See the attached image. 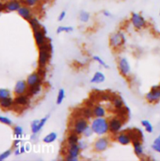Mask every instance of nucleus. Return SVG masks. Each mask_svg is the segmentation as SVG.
Here are the masks:
<instances>
[{"label":"nucleus","mask_w":160,"mask_h":161,"mask_svg":"<svg viewBox=\"0 0 160 161\" xmlns=\"http://www.w3.org/2000/svg\"><path fill=\"white\" fill-rule=\"evenodd\" d=\"M5 10V3L0 1V12Z\"/></svg>","instance_id":"obj_49"},{"label":"nucleus","mask_w":160,"mask_h":161,"mask_svg":"<svg viewBox=\"0 0 160 161\" xmlns=\"http://www.w3.org/2000/svg\"><path fill=\"white\" fill-rule=\"evenodd\" d=\"M78 116H82V117L86 118V119H90L93 117V110L92 108L90 107L86 106L84 108H82L80 109L79 114H78Z\"/></svg>","instance_id":"obj_23"},{"label":"nucleus","mask_w":160,"mask_h":161,"mask_svg":"<svg viewBox=\"0 0 160 161\" xmlns=\"http://www.w3.org/2000/svg\"><path fill=\"white\" fill-rule=\"evenodd\" d=\"M78 141H79V135H77L75 132L72 131L67 136V142L68 145L78 144Z\"/></svg>","instance_id":"obj_28"},{"label":"nucleus","mask_w":160,"mask_h":161,"mask_svg":"<svg viewBox=\"0 0 160 161\" xmlns=\"http://www.w3.org/2000/svg\"><path fill=\"white\" fill-rule=\"evenodd\" d=\"M89 126L93 133L98 136H102L109 132L108 120L104 117H94Z\"/></svg>","instance_id":"obj_1"},{"label":"nucleus","mask_w":160,"mask_h":161,"mask_svg":"<svg viewBox=\"0 0 160 161\" xmlns=\"http://www.w3.org/2000/svg\"><path fill=\"white\" fill-rule=\"evenodd\" d=\"M13 106H14V100L12 97L0 100V107L3 109H9Z\"/></svg>","instance_id":"obj_22"},{"label":"nucleus","mask_w":160,"mask_h":161,"mask_svg":"<svg viewBox=\"0 0 160 161\" xmlns=\"http://www.w3.org/2000/svg\"><path fill=\"white\" fill-rule=\"evenodd\" d=\"M20 143H21V141H20V140L19 139V138H17V139H16L15 141L13 142V147L19 148V147H20Z\"/></svg>","instance_id":"obj_45"},{"label":"nucleus","mask_w":160,"mask_h":161,"mask_svg":"<svg viewBox=\"0 0 160 161\" xmlns=\"http://www.w3.org/2000/svg\"><path fill=\"white\" fill-rule=\"evenodd\" d=\"M100 98L101 99V100L107 102V101L111 100V95H110V94H108V93H102L101 95L100 96Z\"/></svg>","instance_id":"obj_43"},{"label":"nucleus","mask_w":160,"mask_h":161,"mask_svg":"<svg viewBox=\"0 0 160 161\" xmlns=\"http://www.w3.org/2000/svg\"><path fill=\"white\" fill-rule=\"evenodd\" d=\"M42 80H43L39 76V74H38L36 72H35L28 75V78H27L26 80V82L27 83H28V86H30L35 84H42Z\"/></svg>","instance_id":"obj_17"},{"label":"nucleus","mask_w":160,"mask_h":161,"mask_svg":"<svg viewBox=\"0 0 160 161\" xmlns=\"http://www.w3.org/2000/svg\"><path fill=\"white\" fill-rule=\"evenodd\" d=\"M11 153H12V151L10 149H8V150H6L5 152H3V153L0 154V161L6 160L11 155Z\"/></svg>","instance_id":"obj_40"},{"label":"nucleus","mask_w":160,"mask_h":161,"mask_svg":"<svg viewBox=\"0 0 160 161\" xmlns=\"http://www.w3.org/2000/svg\"><path fill=\"white\" fill-rule=\"evenodd\" d=\"M145 99L148 103L155 104L160 101V85H154L146 94Z\"/></svg>","instance_id":"obj_6"},{"label":"nucleus","mask_w":160,"mask_h":161,"mask_svg":"<svg viewBox=\"0 0 160 161\" xmlns=\"http://www.w3.org/2000/svg\"><path fill=\"white\" fill-rule=\"evenodd\" d=\"M102 14H103V15L106 17H111V12H109V11L107 10V9L102 11Z\"/></svg>","instance_id":"obj_46"},{"label":"nucleus","mask_w":160,"mask_h":161,"mask_svg":"<svg viewBox=\"0 0 160 161\" xmlns=\"http://www.w3.org/2000/svg\"><path fill=\"white\" fill-rule=\"evenodd\" d=\"M36 72L39 74V75L42 79V80H44V79L45 78V76H46V70H45V68L39 67L37 71H36Z\"/></svg>","instance_id":"obj_39"},{"label":"nucleus","mask_w":160,"mask_h":161,"mask_svg":"<svg viewBox=\"0 0 160 161\" xmlns=\"http://www.w3.org/2000/svg\"><path fill=\"white\" fill-rule=\"evenodd\" d=\"M65 160H67V161H78V158H74V157H69V156L66 155Z\"/></svg>","instance_id":"obj_47"},{"label":"nucleus","mask_w":160,"mask_h":161,"mask_svg":"<svg viewBox=\"0 0 160 161\" xmlns=\"http://www.w3.org/2000/svg\"><path fill=\"white\" fill-rule=\"evenodd\" d=\"M46 33L47 31L44 26H42V28L41 29L33 31V36H34L35 44L38 47L48 42V39H47L46 36H45Z\"/></svg>","instance_id":"obj_10"},{"label":"nucleus","mask_w":160,"mask_h":161,"mask_svg":"<svg viewBox=\"0 0 160 161\" xmlns=\"http://www.w3.org/2000/svg\"><path fill=\"white\" fill-rule=\"evenodd\" d=\"M93 117H105L107 114L106 108L100 105H94L92 108Z\"/></svg>","instance_id":"obj_20"},{"label":"nucleus","mask_w":160,"mask_h":161,"mask_svg":"<svg viewBox=\"0 0 160 161\" xmlns=\"http://www.w3.org/2000/svg\"><path fill=\"white\" fill-rule=\"evenodd\" d=\"M14 154H15V156H19V155H20V149H19V148H16L15 151H14Z\"/></svg>","instance_id":"obj_50"},{"label":"nucleus","mask_w":160,"mask_h":161,"mask_svg":"<svg viewBox=\"0 0 160 161\" xmlns=\"http://www.w3.org/2000/svg\"><path fill=\"white\" fill-rule=\"evenodd\" d=\"M64 97H65V91L63 88H61L58 91L57 97H56V104L57 105H61L62 102H64Z\"/></svg>","instance_id":"obj_30"},{"label":"nucleus","mask_w":160,"mask_h":161,"mask_svg":"<svg viewBox=\"0 0 160 161\" xmlns=\"http://www.w3.org/2000/svg\"><path fill=\"white\" fill-rule=\"evenodd\" d=\"M56 139H57V134L56 132H50L44 137L42 142L46 144H51V143L54 142Z\"/></svg>","instance_id":"obj_27"},{"label":"nucleus","mask_w":160,"mask_h":161,"mask_svg":"<svg viewBox=\"0 0 160 161\" xmlns=\"http://www.w3.org/2000/svg\"><path fill=\"white\" fill-rule=\"evenodd\" d=\"M141 125L144 127V130L147 132V133H152L154 130V127L153 125L152 124V123L150 122L147 119H142L141 120Z\"/></svg>","instance_id":"obj_29"},{"label":"nucleus","mask_w":160,"mask_h":161,"mask_svg":"<svg viewBox=\"0 0 160 161\" xmlns=\"http://www.w3.org/2000/svg\"><path fill=\"white\" fill-rule=\"evenodd\" d=\"M89 126V124L88 119L84 117H82V116H78L74 120L72 131L75 132L78 135H82Z\"/></svg>","instance_id":"obj_4"},{"label":"nucleus","mask_w":160,"mask_h":161,"mask_svg":"<svg viewBox=\"0 0 160 161\" xmlns=\"http://www.w3.org/2000/svg\"><path fill=\"white\" fill-rule=\"evenodd\" d=\"M17 12L20 17H21L22 18L28 20V21L33 17L32 10H31V7H29L28 6H25V5H23V6H20V9Z\"/></svg>","instance_id":"obj_15"},{"label":"nucleus","mask_w":160,"mask_h":161,"mask_svg":"<svg viewBox=\"0 0 160 161\" xmlns=\"http://www.w3.org/2000/svg\"><path fill=\"white\" fill-rule=\"evenodd\" d=\"M49 117H50V116H45L40 119H35V120H33L31 124V130L32 134L37 135L39 132H40L42 127L46 124Z\"/></svg>","instance_id":"obj_11"},{"label":"nucleus","mask_w":160,"mask_h":161,"mask_svg":"<svg viewBox=\"0 0 160 161\" xmlns=\"http://www.w3.org/2000/svg\"><path fill=\"white\" fill-rule=\"evenodd\" d=\"M133 146L134 153L138 158H141L144 156V147H143L141 139H134L131 142Z\"/></svg>","instance_id":"obj_16"},{"label":"nucleus","mask_w":160,"mask_h":161,"mask_svg":"<svg viewBox=\"0 0 160 161\" xmlns=\"http://www.w3.org/2000/svg\"><path fill=\"white\" fill-rule=\"evenodd\" d=\"M21 6L22 3L20 0H8L5 3V10L7 12H15Z\"/></svg>","instance_id":"obj_13"},{"label":"nucleus","mask_w":160,"mask_h":161,"mask_svg":"<svg viewBox=\"0 0 160 161\" xmlns=\"http://www.w3.org/2000/svg\"><path fill=\"white\" fill-rule=\"evenodd\" d=\"M130 22L133 28L137 30H141L147 26V20L139 13H132L130 17Z\"/></svg>","instance_id":"obj_5"},{"label":"nucleus","mask_w":160,"mask_h":161,"mask_svg":"<svg viewBox=\"0 0 160 161\" xmlns=\"http://www.w3.org/2000/svg\"><path fill=\"white\" fill-rule=\"evenodd\" d=\"M65 17H66L65 11H61V13L59 14V16H58V18H57L58 21H62V20L65 18Z\"/></svg>","instance_id":"obj_44"},{"label":"nucleus","mask_w":160,"mask_h":161,"mask_svg":"<svg viewBox=\"0 0 160 161\" xmlns=\"http://www.w3.org/2000/svg\"><path fill=\"white\" fill-rule=\"evenodd\" d=\"M38 49H39L38 65L41 68H45L51 57L53 46L50 42H46L38 47Z\"/></svg>","instance_id":"obj_2"},{"label":"nucleus","mask_w":160,"mask_h":161,"mask_svg":"<svg viewBox=\"0 0 160 161\" xmlns=\"http://www.w3.org/2000/svg\"><path fill=\"white\" fill-rule=\"evenodd\" d=\"M28 89V85L26 80H18L14 86L13 92L16 95H20V94H26Z\"/></svg>","instance_id":"obj_12"},{"label":"nucleus","mask_w":160,"mask_h":161,"mask_svg":"<svg viewBox=\"0 0 160 161\" xmlns=\"http://www.w3.org/2000/svg\"><path fill=\"white\" fill-rule=\"evenodd\" d=\"M93 130L91 129L90 126H89V127L85 130V131L83 132V135H84L85 137H86V138H89V137H90L91 135H93Z\"/></svg>","instance_id":"obj_42"},{"label":"nucleus","mask_w":160,"mask_h":161,"mask_svg":"<svg viewBox=\"0 0 160 161\" xmlns=\"http://www.w3.org/2000/svg\"><path fill=\"white\" fill-rule=\"evenodd\" d=\"M78 146L79 147L80 150H85V149L88 148V143L86 141H84V140H79L78 142Z\"/></svg>","instance_id":"obj_41"},{"label":"nucleus","mask_w":160,"mask_h":161,"mask_svg":"<svg viewBox=\"0 0 160 161\" xmlns=\"http://www.w3.org/2000/svg\"><path fill=\"white\" fill-rule=\"evenodd\" d=\"M90 19V14L85 10H82L79 14V20L83 23H86Z\"/></svg>","instance_id":"obj_31"},{"label":"nucleus","mask_w":160,"mask_h":161,"mask_svg":"<svg viewBox=\"0 0 160 161\" xmlns=\"http://www.w3.org/2000/svg\"><path fill=\"white\" fill-rule=\"evenodd\" d=\"M80 153H81V150H80L79 147H78V144L68 145V147L67 149V156L78 159V156L80 155Z\"/></svg>","instance_id":"obj_19"},{"label":"nucleus","mask_w":160,"mask_h":161,"mask_svg":"<svg viewBox=\"0 0 160 161\" xmlns=\"http://www.w3.org/2000/svg\"><path fill=\"white\" fill-rule=\"evenodd\" d=\"M92 59L94 61H96V62L98 63V64H100V65L103 66V67L106 68V69H108V68H109V67H108V64H107L106 63H105V61H104V60L102 59V58H100V57L97 56V55H95V56H93Z\"/></svg>","instance_id":"obj_37"},{"label":"nucleus","mask_w":160,"mask_h":161,"mask_svg":"<svg viewBox=\"0 0 160 161\" xmlns=\"http://www.w3.org/2000/svg\"><path fill=\"white\" fill-rule=\"evenodd\" d=\"M125 36L123 32L119 31L113 33L110 36L109 38V44L110 47L113 48L114 50H118L124 46L125 43Z\"/></svg>","instance_id":"obj_3"},{"label":"nucleus","mask_w":160,"mask_h":161,"mask_svg":"<svg viewBox=\"0 0 160 161\" xmlns=\"http://www.w3.org/2000/svg\"><path fill=\"white\" fill-rule=\"evenodd\" d=\"M116 141L119 143V144L122 145V146H127L131 143V138L129 136L127 132H122V133H118L116 135Z\"/></svg>","instance_id":"obj_18"},{"label":"nucleus","mask_w":160,"mask_h":161,"mask_svg":"<svg viewBox=\"0 0 160 161\" xmlns=\"http://www.w3.org/2000/svg\"><path fill=\"white\" fill-rule=\"evenodd\" d=\"M118 69L121 75L124 77H128L131 73V67L125 58H120L118 60Z\"/></svg>","instance_id":"obj_9"},{"label":"nucleus","mask_w":160,"mask_h":161,"mask_svg":"<svg viewBox=\"0 0 160 161\" xmlns=\"http://www.w3.org/2000/svg\"><path fill=\"white\" fill-rule=\"evenodd\" d=\"M19 149H20V154H23L26 152V149H25V146H24V145L23 146H20V147H19Z\"/></svg>","instance_id":"obj_48"},{"label":"nucleus","mask_w":160,"mask_h":161,"mask_svg":"<svg viewBox=\"0 0 160 161\" xmlns=\"http://www.w3.org/2000/svg\"><path fill=\"white\" fill-rule=\"evenodd\" d=\"M20 1L21 2L22 4L32 8L37 6L40 0H20Z\"/></svg>","instance_id":"obj_32"},{"label":"nucleus","mask_w":160,"mask_h":161,"mask_svg":"<svg viewBox=\"0 0 160 161\" xmlns=\"http://www.w3.org/2000/svg\"><path fill=\"white\" fill-rule=\"evenodd\" d=\"M29 25L31 26V29L33 30V31H36V30H39L42 28V25H41L40 21H39V19L35 17H32L29 20Z\"/></svg>","instance_id":"obj_26"},{"label":"nucleus","mask_w":160,"mask_h":161,"mask_svg":"<svg viewBox=\"0 0 160 161\" xmlns=\"http://www.w3.org/2000/svg\"><path fill=\"white\" fill-rule=\"evenodd\" d=\"M13 134L17 138H22L24 135V129L20 126H15L13 127Z\"/></svg>","instance_id":"obj_33"},{"label":"nucleus","mask_w":160,"mask_h":161,"mask_svg":"<svg viewBox=\"0 0 160 161\" xmlns=\"http://www.w3.org/2000/svg\"><path fill=\"white\" fill-rule=\"evenodd\" d=\"M105 75L101 72H96L90 80L91 83H101L105 81Z\"/></svg>","instance_id":"obj_24"},{"label":"nucleus","mask_w":160,"mask_h":161,"mask_svg":"<svg viewBox=\"0 0 160 161\" xmlns=\"http://www.w3.org/2000/svg\"><path fill=\"white\" fill-rule=\"evenodd\" d=\"M159 16H160V10H159Z\"/></svg>","instance_id":"obj_52"},{"label":"nucleus","mask_w":160,"mask_h":161,"mask_svg":"<svg viewBox=\"0 0 160 161\" xmlns=\"http://www.w3.org/2000/svg\"><path fill=\"white\" fill-rule=\"evenodd\" d=\"M14 100V105L17 107H25L30 102V97L27 94L16 95Z\"/></svg>","instance_id":"obj_14"},{"label":"nucleus","mask_w":160,"mask_h":161,"mask_svg":"<svg viewBox=\"0 0 160 161\" xmlns=\"http://www.w3.org/2000/svg\"><path fill=\"white\" fill-rule=\"evenodd\" d=\"M25 149H26V152H29L30 149H31V146H30V144H27L26 146H25Z\"/></svg>","instance_id":"obj_51"},{"label":"nucleus","mask_w":160,"mask_h":161,"mask_svg":"<svg viewBox=\"0 0 160 161\" xmlns=\"http://www.w3.org/2000/svg\"><path fill=\"white\" fill-rule=\"evenodd\" d=\"M110 141L107 137H100L93 143V150L97 153L104 152L109 147Z\"/></svg>","instance_id":"obj_7"},{"label":"nucleus","mask_w":160,"mask_h":161,"mask_svg":"<svg viewBox=\"0 0 160 161\" xmlns=\"http://www.w3.org/2000/svg\"><path fill=\"white\" fill-rule=\"evenodd\" d=\"M124 124V121L119 116H115V117L111 118L108 120V124H109V132L116 135L119 133V131L122 129V125Z\"/></svg>","instance_id":"obj_8"},{"label":"nucleus","mask_w":160,"mask_h":161,"mask_svg":"<svg viewBox=\"0 0 160 161\" xmlns=\"http://www.w3.org/2000/svg\"><path fill=\"white\" fill-rule=\"evenodd\" d=\"M9 97H11L10 91L8 89H6V88H1L0 89V100Z\"/></svg>","instance_id":"obj_36"},{"label":"nucleus","mask_w":160,"mask_h":161,"mask_svg":"<svg viewBox=\"0 0 160 161\" xmlns=\"http://www.w3.org/2000/svg\"><path fill=\"white\" fill-rule=\"evenodd\" d=\"M152 148L155 152L160 153V135L154 140L153 144L152 145Z\"/></svg>","instance_id":"obj_35"},{"label":"nucleus","mask_w":160,"mask_h":161,"mask_svg":"<svg viewBox=\"0 0 160 161\" xmlns=\"http://www.w3.org/2000/svg\"><path fill=\"white\" fill-rule=\"evenodd\" d=\"M111 101L112 102V105L116 110L121 109L124 106V102L122 99L119 96L115 95V97L111 96Z\"/></svg>","instance_id":"obj_25"},{"label":"nucleus","mask_w":160,"mask_h":161,"mask_svg":"<svg viewBox=\"0 0 160 161\" xmlns=\"http://www.w3.org/2000/svg\"><path fill=\"white\" fill-rule=\"evenodd\" d=\"M0 123L5 124L7 126H12L13 125V121L11 120L9 118L6 117V116H0Z\"/></svg>","instance_id":"obj_38"},{"label":"nucleus","mask_w":160,"mask_h":161,"mask_svg":"<svg viewBox=\"0 0 160 161\" xmlns=\"http://www.w3.org/2000/svg\"><path fill=\"white\" fill-rule=\"evenodd\" d=\"M74 30L73 27L72 26H59L56 28V33L61 34V32H71Z\"/></svg>","instance_id":"obj_34"},{"label":"nucleus","mask_w":160,"mask_h":161,"mask_svg":"<svg viewBox=\"0 0 160 161\" xmlns=\"http://www.w3.org/2000/svg\"><path fill=\"white\" fill-rule=\"evenodd\" d=\"M41 91H42V84H35L33 85V86H28V91H27L26 94L29 97H34V96L40 94Z\"/></svg>","instance_id":"obj_21"}]
</instances>
